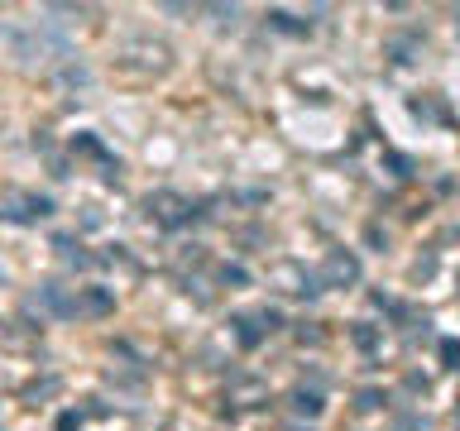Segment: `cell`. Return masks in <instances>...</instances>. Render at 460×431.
<instances>
[{"mask_svg": "<svg viewBox=\"0 0 460 431\" xmlns=\"http://www.w3.org/2000/svg\"><path fill=\"white\" fill-rule=\"evenodd\" d=\"M221 278H225V283H244V269H240V264H225V273H221Z\"/></svg>", "mask_w": 460, "mask_h": 431, "instance_id": "obj_7", "label": "cell"}, {"mask_svg": "<svg viewBox=\"0 0 460 431\" xmlns=\"http://www.w3.org/2000/svg\"><path fill=\"white\" fill-rule=\"evenodd\" d=\"M326 278H331V283H355V278H360V259L346 254V249H336V254L326 259Z\"/></svg>", "mask_w": 460, "mask_h": 431, "instance_id": "obj_1", "label": "cell"}, {"mask_svg": "<svg viewBox=\"0 0 460 431\" xmlns=\"http://www.w3.org/2000/svg\"><path fill=\"white\" fill-rule=\"evenodd\" d=\"M77 427H81L77 412H63V417H58V431H77Z\"/></svg>", "mask_w": 460, "mask_h": 431, "instance_id": "obj_6", "label": "cell"}, {"mask_svg": "<svg viewBox=\"0 0 460 431\" xmlns=\"http://www.w3.org/2000/svg\"><path fill=\"white\" fill-rule=\"evenodd\" d=\"M293 403H298V412H307V417H317V412H322V398H317V393H298Z\"/></svg>", "mask_w": 460, "mask_h": 431, "instance_id": "obj_3", "label": "cell"}, {"mask_svg": "<svg viewBox=\"0 0 460 431\" xmlns=\"http://www.w3.org/2000/svg\"><path fill=\"white\" fill-rule=\"evenodd\" d=\"M240 331H235V336H240V345H259V331H254V321H249V317H240Z\"/></svg>", "mask_w": 460, "mask_h": 431, "instance_id": "obj_4", "label": "cell"}, {"mask_svg": "<svg viewBox=\"0 0 460 431\" xmlns=\"http://www.w3.org/2000/svg\"><path fill=\"white\" fill-rule=\"evenodd\" d=\"M77 307H81V312H91V317H106L110 307H115V297H110V293H101V288H91V293L81 297Z\"/></svg>", "mask_w": 460, "mask_h": 431, "instance_id": "obj_2", "label": "cell"}, {"mask_svg": "<svg viewBox=\"0 0 460 431\" xmlns=\"http://www.w3.org/2000/svg\"><path fill=\"white\" fill-rule=\"evenodd\" d=\"M355 345H364V350H369V345H374V331H369V326H360V331H355Z\"/></svg>", "mask_w": 460, "mask_h": 431, "instance_id": "obj_8", "label": "cell"}, {"mask_svg": "<svg viewBox=\"0 0 460 431\" xmlns=\"http://www.w3.org/2000/svg\"><path fill=\"white\" fill-rule=\"evenodd\" d=\"M456 29H460V15H456Z\"/></svg>", "mask_w": 460, "mask_h": 431, "instance_id": "obj_9", "label": "cell"}, {"mask_svg": "<svg viewBox=\"0 0 460 431\" xmlns=\"http://www.w3.org/2000/svg\"><path fill=\"white\" fill-rule=\"evenodd\" d=\"M441 359H446L451 369H460V340H446V345H441Z\"/></svg>", "mask_w": 460, "mask_h": 431, "instance_id": "obj_5", "label": "cell"}]
</instances>
